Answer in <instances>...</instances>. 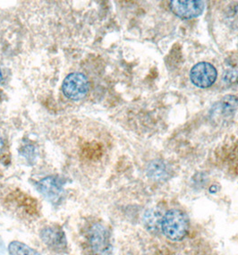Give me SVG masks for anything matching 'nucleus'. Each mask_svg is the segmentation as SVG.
I'll use <instances>...</instances> for the list:
<instances>
[{
	"mask_svg": "<svg viewBox=\"0 0 238 255\" xmlns=\"http://www.w3.org/2000/svg\"><path fill=\"white\" fill-rule=\"evenodd\" d=\"M160 228L164 236L171 241H181L188 233V218L182 210L172 209L163 216Z\"/></svg>",
	"mask_w": 238,
	"mask_h": 255,
	"instance_id": "1",
	"label": "nucleus"
},
{
	"mask_svg": "<svg viewBox=\"0 0 238 255\" xmlns=\"http://www.w3.org/2000/svg\"><path fill=\"white\" fill-rule=\"evenodd\" d=\"M62 91L69 99H82L85 98L89 91L88 79L81 73H72L65 78L62 85Z\"/></svg>",
	"mask_w": 238,
	"mask_h": 255,
	"instance_id": "2",
	"label": "nucleus"
},
{
	"mask_svg": "<svg viewBox=\"0 0 238 255\" xmlns=\"http://www.w3.org/2000/svg\"><path fill=\"white\" fill-rule=\"evenodd\" d=\"M87 245L95 255H108L109 237L107 228L100 224H94L87 233Z\"/></svg>",
	"mask_w": 238,
	"mask_h": 255,
	"instance_id": "3",
	"label": "nucleus"
},
{
	"mask_svg": "<svg viewBox=\"0 0 238 255\" xmlns=\"http://www.w3.org/2000/svg\"><path fill=\"white\" fill-rule=\"evenodd\" d=\"M218 72L215 67L208 62L197 63L190 72V78L193 85L205 89L211 87L217 80Z\"/></svg>",
	"mask_w": 238,
	"mask_h": 255,
	"instance_id": "4",
	"label": "nucleus"
},
{
	"mask_svg": "<svg viewBox=\"0 0 238 255\" xmlns=\"http://www.w3.org/2000/svg\"><path fill=\"white\" fill-rule=\"evenodd\" d=\"M41 238L47 247L56 253H64L68 249V239L62 228L58 226H48L42 228Z\"/></svg>",
	"mask_w": 238,
	"mask_h": 255,
	"instance_id": "5",
	"label": "nucleus"
},
{
	"mask_svg": "<svg viewBox=\"0 0 238 255\" xmlns=\"http://www.w3.org/2000/svg\"><path fill=\"white\" fill-rule=\"evenodd\" d=\"M170 9L176 16L182 19H193L202 15L205 4L200 0H174L170 2Z\"/></svg>",
	"mask_w": 238,
	"mask_h": 255,
	"instance_id": "6",
	"label": "nucleus"
},
{
	"mask_svg": "<svg viewBox=\"0 0 238 255\" xmlns=\"http://www.w3.org/2000/svg\"><path fill=\"white\" fill-rule=\"evenodd\" d=\"M40 185H41V192L48 199H50V201L57 200L62 191L61 185L58 182V180L52 177L44 179L43 181H41Z\"/></svg>",
	"mask_w": 238,
	"mask_h": 255,
	"instance_id": "7",
	"label": "nucleus"
},
{
	"mask_svg": "<svg viewBox=\"0 0 238 255\" xmlns=\"http://www.w3.org/2000/svg\"><path fill=\"white\" fill-rule=\"evenodd\" d=\"M7 250L10 255H41L38 251L20 241L11 242Z\"/></svg>",
	"mask_w": 238,
	"mask_h": 255,
	"instance_id": "8",
	"label": "nucleus"
},
{
	"mask_svg": "<svg viewBox=\"0 0 238 255\" xmlns=\"http://www.w3.org/2000/svg\"><path fill=\"white\" fill-rule=\"evenodd\" d=\"M238 107V98L233 95L225 96L220 101L217 109H219L221 115L230 116L232 113L237 110Z\"/></svg>",
	"mask_w": 238,
	"mask_h": 255,
	"instance_id": "9",
	"label": "nucleus"
},
{
	"mask_svg": "<svg viewBox=\"0 0 238 255\" xmlns=\"http://www.w3.org/2000/svg\"><path fill=\"white\" fill-rule=\"evenodd\" d=\"M148 170L150 175L153 178L162 179L166 177V166L161 161H153Z\"/></svg>",
	"mask_w": 238,
	"mask_h": 255,
	"instance_id": "10",
	"label": "nucleus"
},
{
	"mask_svg": "<svg viewBox=\"0 0 238 255\" xmlns=\"http://www.w3.org/2000/svg\"><path fill=\"white\" fill-rule=\"evenodd\" d=\"M3 80V75H2V72L0 70V83Z\"/></svg>",
	"mask_w": 238,
	"mask_h": 255,
	"instance_id": "11",
	"label": "nucleus"
}]
</instances>
